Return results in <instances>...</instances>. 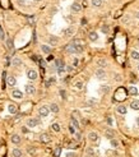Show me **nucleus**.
<instances>
[{
  "label": "nucleus",
  "mask_w": 139,
  "mask_h": 157,
  "mask_svg": "<svg viewBox=\"0 0 139 157\" xmlns=\"http://www.w3.org/2000/svg\"><path fill=\"white\" fill-rule=\"evenodd\" d=\"M50 111H51V113H54V114L59 113V106L56 104H51L50 105Z\"/></svg>",
  "instance_id": "nucleus-22"
},
{
  "label": "nucleus",
  "mask_w": 139,
  "mask_h": 157,
  "mask_svg": "<svg viewBox=\"0 0 139 157\" xmlns=\"http://www.w3.org/2000/svg\"><path fill=\"white\" fill-rule=\"evenodd\" d=\"M73 64H74V67H77V64H78V59H74V63H73Z\"/></svg>",
  "instance_id": "nucleus-48"
},
{
  "label": "nucleus",
  "mask_w": 139,
  "mask_h": 157,
  "mask_svg": "<svg viewBox=\"0 0 139 157\" xmlns=\"http://www.w3.org/2000/svg\"><path fill=\"white\" fill-rule=\"evenodd\" d=\"M88 37H89V40L91 41H97L98 40V35H97V32H95V31H91L88 33Z\"/></svg>",
  "instance_id": "nucleus-11"
},
{
  "label": "nucleus",
  "mask_w": 139,
  "mask_h": 157,
  "mask_svg": "<svg viewBox=\"0 0 139 157\" xmlns=\"http://www.w3.org/2000/svg\"><path fill=\"white\" fill-rule=\"evenodd\" d=\"M96 77H97L98 79H103V78L106 77V72L103 70V68H100V69L96 70Z\"/></svg>",
  "instance_id": "nucleus-5"
},
{
  "label": "nucleus",
  "mask_w": 139,
  "mask_h": 157,
  "mask_svg": "<svg viewBox=\"0 0 139 157\" xmlns=\"http://www.w3.org/2000/svg\"><path fill=\"white\" fill-rule=\"evenodd\" d=\"M28 152L31 155H33V153H36V149H34V148H28Z\"/></svg>",
  "instance_id": "nucleus-44"
},
{
  "label": "nucleus",
  "mask_w": 139,
  "mask_h": 157,
  "mask_svg": "<svg viewBox=\"0 0 139 157\" xmlns=\"http://www.w3.org/2000/svg\"><path fill=\"white\" fill-rule=\"evenodd\" d=\"M119 144H120V143H119V140H117V139H115V138L111 139V146L114 147V148H117Z\"/></svg>",
  "instance_id": "nucleus-32"
},
{
  "label": "nucleus",
  "mask_w": 139,
  "mask_h": 157,
  "mask_svg": "<svg viewBox=\"0 0 139 157\" xmlns=\"http://www.w3.org/2000/svg\"><path fill=\"white\" fill-rule=\"evenodd\" d=\"M92 5L93 7H101L102 5V0H92Z\"/></svg>",
  "instance_id": "nucleus-28"
},
{
  "label": "nucleus",
  "mask_w": 139,
  "mask_h": 157,
  "mask_svg": "<svg viewBox=\"0 0 139 157\" xmlns=\"http://www.w3.org/2000/svg\"><path fill=\"white\" fill-rule=\"evenodd\" d=\"M108 91H110V87H108V86H102L101 87V92L102 93H107Z\"/></svg>",
  "instance_id": "nucleus-34"
},
{
  "label": "nucleus",
  "mask_w": 139,
  "mask_h": 157,
  "mask_svg": "<svg viewBox=\"0 0 139 157\" xmlns=\"http://www.w3.org/2000/svg\"><path fill=\"white\" fill-rule=\"evenodd\" d=\"M114 135H115V133H114V130H111V129H108V130H106L105 131V137L107 139H114Z\"/></svg>",
  "instance_id": "nucleus-16"
},
{
  "label": "nucleus",
  "mask_w": 139,
  "mask_h": 157,
  "mask_svg": "<svg viewBox=\"0 0 139 157\" xmlns=\"http://www.w3.org/2000/svg\"><path fill=\"white\" fill-rule=\"evenodd\" d=\"M70 125L73 126V128H75V129H79V128H81V126H79L78 120L74 118V116H72V119H70Z\"/></svg>",
  "instance_id": "nucleus-13"
},
{
  "label": "nucleus",
  "mask_w": 139,
  "mask_h": 157,
  "mask_svg": "<svg viewBox=\"0 0 139 157\" xmlns=\"http://www.w3.org/2000/svg\"><path fill=\"white\" fill-rule=\"evenodd\" d=\"M88 102H89V104H96V102H97V101H96V100H89V101H88Z\"/></svg>",
  "instance_id": "nucleus-47"
},
{
  "label": "nucleus",
  "mask_w": 139,
  "mask_h": 157,
  "mask_svg": "<svg viewBox=\"0 0 139 157\" xmlns=\"http://www.w3.org/2000/svg\"><path fill=\"white\" fill-rule=\"evenodd\" d=\"M74 44V47H75V54H81L83 52V44L79 41V40H75V41H73Z\"/></svg>",
  "instance_id": "nucleus-1"
},
{
  "label": "nucleus",
  "mask_w": 139,
  "mask_h": 157,
  "mask_svg": "<svg viewBox=\"0 0 139 157\" xmlns=\"http://www.w3.org/2000/svg\"><path fill=\"white\" fill-rule=\"evenodd\" d=\"M12 96H13L14 98H18V100H19V98L23 97V93L21 92V91H18V89H14L13 92H12Z\"/></svg>",
  "instance_id": "nucleus-14"
},
{
  "label": "nucleus",
  "mask_w": 139,
  "mask_h": 157,
  "mask_svg": "<svg viewBox=\"0 0 139 157\" xmlns=\"http://www.w3.org/2000/svg\"><path fill=\"white\" fill-rule=\"evenodd\" d=\"M88 139L91 142H97L98 140V134L96 133V131H91V133L88 134Z\"/></svg>",
  "instance_id": "nucleus-8"
},
{
  "label": "nucleus",
  "mask_w": 139,
  "mask_h": 157,
  "mask_svg": "<svg viewBox=\"0 0 139 157\" xmlns=\"http://www.w3.org/2000/svg\"><path fill=\"white\" fill-rule=\"evenodd\" d=\"M12 64H13V65H16V67H18V65H21V64H22V61H21V60H19L18 58H16V59H13Z\"/></svg>",
  "instance_id": "nucleus-33"
},
{
  "label": "nucleus",
  "mask_w": 139,
  "mask_h": 157,
  "mask_svg": "<svg viewBox=\"0 0 139 157\" xmlns=\"http://www.w3.org/2000/svg\"><path fill=\"white\" fill-rule=\"evenodd\" d=\"M49 113H50V109H49L47 106H41V107L38 109V114H40V116H42V118H46L49 115Z\"/></svg>",
  "instance_id": "nucleus-2"
},
{
  "label": "nucleus",
  "mask_w": 139,
  "mask_h": 157,
  "mask_svg": "<svg viewBox=\"0 0 139 157\" xmlns=\"http://www.w3.org/2000/svg\"><path fill=\"white\" fill-rule=\"evenodd\" d=\"M138 70H139V65H138Z\"/></svg>",
  "instance_id": "nucleus-54"
},
{
  "label": "nucleus",
  "mask_w": 139,
  "mask_h": 157,
  "mask_svg": "<svg viewBox=\"0 0 139 157\" xmlns=\"http://www.w3.org/2000/svg\"><path fill=\"white\" fill-rule=\"evenodd\" d=\"M55 65H56V68H60V67H64V64L61 60H55Z\"/></svg>",
  "instance_id": "nucleus-37"
},
{
  "label": "nucleus",
  "mask_w": 139,
  "mask_h": 157,
  "mask_svg": "<svg viewBox=\"0 0 139 157\" xmlns=\"http://www.w3.org/2000/svg\"><path fill=\"white\" fill-rule=\"evenodd\" d=\"M54 82H55V78H50V79H49L47 82H46V86L49 87V86H50L51 83H54Z\"/></svg>",
  "instance_id": "nucleus-40"
},
{
  "label": "nucleus",
  "mask_w": 139,
  "mask_h": 157,
  "mask_svg": "<svg viewBox=\"0 0 139 157\" xmlns=\"http://www.w3.org/2000/svg\"><path fill=\"white\" fill-rule=\"evenodd\" d=\"M75 138H77V140H79L81 139V134H75Z\"/></svg>",
  "instance_id": "nucleus-49"
},
{
  "label": "nucleus",
  "mask_w": 139,
  "mask_h": 157,
  "mask_svg": "<svg viewBox=\"0 0 139 157\" xmlns=\"http://www.w3.org/2000/svg\"><path fill=\"white\" fill-rule=\"evenodd\" d=\"M8 110H9V113H10V114H16L17 111H18V106L16 104H9Z\"/></svg>",
  "instance_id": "nucleus-10"
},
{
  "label": "nucleus",
  "mask_w": 139,
  "mask_h": 157,
  "mask_svg": "<svg viewBox=\"0 0 139 157\" xmlns=\"http://www.w3.org/2000/svg\"><path fill=\"white\" fill-rule=\"evenodd\" d=\"M64 73H65V67H60V68H57V74L60 75V77H63Z\"/></svg>",
  "instance_id": "nucleus-30"
},
{
  "label": "nucleus",
  "mask_w": 139,
  "mask_h": 157,
  "mask_svg": "<svg viewBox=\"0 0 139 157\" xmlns=\"http://www.w3.org/2000/svg\"><path fill=\"white\" fill-rule=\"evenodd\" d=\"M137 125L139 126V116H138V118H137Z\"/></svg>",
  "instance_id": "nucleus-52"
},
{
  "label": "nucleus",
  "mask_w": 139,
  "mask_h": 157,
  "mask_svg": "<svg viewBox=\"0 0 139 157\" xmlns=\"http://www.w3.org/2000/svg\"><path fill=\"white\" fill-rule=\"evenodd\" d=\"M40 64H41V67H45V65H46V63H45L43 60H41V61H40Z\"/></svg>",
  "instance_id": "nucleus-46"
},
{
  "label": "nucleus",
  "mask_w": 139,
  "mask_h": 157,
  "mask_svg": "<svg viewBox=\"0 0 139 157\" xmlns=\"http://www.w3.org/2000/svg\"><path fill=\"white\" fill-rule=\"evenodd\" d=\"M87 153H88L89 156H95V151H93L92 148H88V149H87Z\"/></svg>",
  "instance_id": "nucleus-39"
},
{
  "label": "nucleus",
  "mask_w": 139,
  "mask_h": 157,
  "mask_svg": "<svg viewBox=\"0 0 139 157\" xmlns=\"http://www.w3.org/2000/svg\"><path fill=\"white\" fill-rule=\"evenodd\" d=\"M57 42H59V38L55 37V36H51L50 38H49V44L50 45H57Z\"/></svg>",
  "instance_id": "nucleus-24"
},
{
  "label": "nucleus",
  "mask_w": 139,
  "mask_h": 157,
  "mask_svg": "<svg viewBox=\"0 0 139 157\" xmlns=\"http://www.w3.org/2000/svg\"><path fill=\"white\" fill-rule=\"evenodd\" d=\"M70 9H72V12H74V13H79V12L82 10V5H81L79 3H77V1H75V3H73V4H72Z\"/></svg>",
  "instance_id": "nucleus-3"
},
{
  "label": "nucleus",
  "mask_w": 139,
  "mask_h": 157,
  "mask_svg": "<svg viewBox=\"0 0 139 157\" xmlns=\"http://www.w3.org/2000/svg\"><path fill=\"white\" fill-rule=\"evenodd\" d=\"M37 72H36V70H34V69H29L28 70V72H27V77L29 78V79H32V80H34V79H36L37 78Z\"/></svg>",
  "instance_id": "nucleus-4"
},
{
  "label": "nucleus",
  "mask_w": 139,
  "mask_h": 157,
  "mask_svg": "<svg viewBox=\"0 0 139 157\" xmlns=\"http://www.w3.org/2000/svg\"><path fill=\"white\" fill-rule=\"evenodd\" d=\"M69 130H70V133H72V134H75V128H73L72 125L69 126Z\"/></svg>",
  "instance_id": "nucleus-42"
},
{
  "label": "nucleus",
  "mask_w": 139,
  "mask_h": 157,
  "mask_svg": "<svg viewBox=\"0 0 139 157\" xmlns=\"http://www.w3.org/2000/svg\"><path fill=\"white\" fill-rule=\"evenodd\" d=\"M26 92H27L28 95H34V93H36V88H34V86L27 84V86H26Z\"/></svg>",
  "instance_id": "nucleus-7"
},
{
  "label": "nucleus",
  "mask_w": 139,
  "mask_h": 157,
  "mask_svg": "<svg viewBox=\"0 0 139 157\" xmlns=\"http://www.w3.org/2000/svg\"><path fill=\"white\" fill-rule=\"evenodd\" d=\"M117 113L119 114H126V106H117Z\"/></svg>",
  "instance_id": "nucleus-27"
},
{
  "label": "nucleus",
  "mask_w": 139,
  "mask_h": 157,
  "mask_svg": "<svg viewBox=\"0 0 139 157\" xmlns=\"http://www.w3.org/2000/svg\"><path fill=\"white\" fill-rule=\"evenodd\" d=\"M10 139H12V142L14 144H18V143H21V137H19L18 134H13L12 137H10Z\"/></svg>",
  "instance_id": "nucleus-17"
},
{
  "label": "nucleus",
  "mask_w": 139,
  "mask_h": 157,
  "mask_svg": "<svg viewBox=\"0 0 139 157\" xmlns=\"http://www.w3.org/2000/svg\"><path fill=\"white\" fill-rule=\"evenodd\" d=\"M65 51L69 52V54H75V47H74V44H69L66 45V47H65Z\"/></svg>",
  "instance_id": "nucleus-9"
},
{
  "label": "nucleus",
  "mask_w": 139,
  "mask_h": 157,
  "mask_svg": "<svg viewBox=\"0 0 139 157\" xmlns=\"http://www.w3.org/2000/svg\"><path fill=\"white\" fill-rule=\"evenodd\" d=\"M102 32L107 33V32H108V27H107V26H103V27H102Z\"/></svg>",
  "instance_id": "nucleus-43"
},
{
  "label": "nucleus",
  "mask_w": 139,
  "mask_h": 157,
  "mask_svg": "<svg viewBox=\"0 0 139 157\" xmlns=\"http://www.w3.org/2000/svg\"><path fill=\"white\" fill-rule=\"evenodd\" d=\"M40 139H41V142H42V143H49V142L51 140L50 135H49V134H46V133L41 134V138H40Z\"/></svg>",
  "instance_id": "nucleus-12"
},
{
  "label": "nucleus",
  "mask_w": 139,
  "mask_h": 157,
  "mask_svg": "<svg viewBox=\"0 0 139 157\" xmlns=\"http://www.w3.org/2000/svg\"><path fill=\"white\" fill-rule=\"evenodd\" d=\"M7 47H8V50H13V41H12V40L10 38H8L7 40Z\"/></svg>",
  "instance_id": "nucleus-29"
},
{
  "label": "nucleus",
  "mask_w": 139,
  "mask_h": 157,
  "mask_svg": "<svg viewBox=\"0 0 139 157\" xmlns=\"http://www.w3.org/2000/svg\"><path fill=\"white\" fill-rule=\"evenodd\" d=\"M130 107H131L133 110H139V101H131Z\"/></svg>",
  "instance_id": "nucleus-26"
},
{
  "label": "nucleus",
  "mask_w": 139,
  "mask_h": 157,
  "mask_svg": "<svg viewBox=\"0 0 139 157\" xmlns=\"http://www.w3.org/2000/svg\"><path fill=\"white\" fill-rule=\"evenodd\" d=\"M41 50H42V52H45V54H51V47L47 46V45H42Z\"/></svg>",
  "instance_id": "nucleus-20"
},
{
  "label": "nucleus",
  "mask_w": 139,
  "mask_h": 157,
  "mask_svg": "<svg viewBox=\"0 0 139 157\" xmlns=\"http://www.w3.org/2000/svg\"><path fill=\"white\" fill-rule=\"evenodd\" d=\"M130 56L134 60H139V52L137 51V50H131V51H130Z\"/></svg>",
  "instance_id": "nucleus-21"
},
{
  "label": "nucleus",
  "mask_w": 139,
  "mask_h": 157,
  "mask_svg": "<svg viewBox=\"0 0 139 157\" xmlns=\"http://www.w3.org/2000/svg\"><path fill=\"white\" fill-rule=\"evenodd\" d=\"M7 82H8V86H10V87H13V86H16V83H17V80H16V78L13 77V75H10L8 79H7Z\"/></svg>",
  "instance_id": "nucleus-19"
},
{
  "label": "nucleus",
  "mask_w": 139,
  "mask_h": 157,
  "mask_svg": "<svg viewBox=\"0 0 139 157\" xmlns=\"http://www.w3.org/2000/svg\"><path fill=\"white\" fill-rule=\"evenodd\" d=\"M34 1H36V3H40V1H42V0H34Z\"/></svg>",
  "instance_id": "nucleus-53"
},
{
  "label": "nucleus",
  "mask_w": 139,
  "mask_h": 157,
  "mask_svg": "<svg viewBox=\"0 0 139 157\" xmlns=\"http://www.w3.org/2000/svg\"><path fill=\"white\" fill-rule=\"evenodd\" d=\"M74 31H75V29H74L73 27H69V28H66L65 31H64V35H65L66 37H70V36L74 35Z\"/></svg>",
  "instance_id": "nucleus-15"
},
{
  "label": "nucleus",
  "mask_w": 139,
  "mask_h": 157,
  "mask_svg": "<svg viewBox=\"0 0 139 157\" xmlns=\"http://www.w3.org/2000/svg\"><path fill=\"white\" fill-rule=\"evenodd\" d=\"M129 93H130L131 96H137L138 95V89L134 87V86H130V87H129Z\"/></svg>",
  "instance_id": "nucleus-25"
},
{
  "label": "nucleus",
  "mask_w": 139,
  "mask_h": 157,
  "mask_svg": "<svg viewBox=\"0 0 139 157\" xmlns=\"http://www.w3.org/2000/svg\"><path fill=\"white\" fill-rule=\"evenodd\" d=\"M75 88H77V89H83V82H81V80H79V82H77V83H75Z\"/></svg>",
  "instance_id": "nucleus-36"
},
{
  "label": "nucleus",
  "mask_w": 139,
  "mask_h": 157,
  "mask_svg": "<svg viewBox=\"0 0 139 157\" xmlns=\"http://www.w3.org/2000/svg\"><path fill=\"white\" fill-rule=\"evenodd\" d=\"M38 124H40L38 119H28L27 120V126H29V128H33V126H36Z\"/></svg>",
  "instance_id": "nucleus-6"
},
{
  "label": "nucleus",
  "mask_w": 139,
  "mask_h": 157,
  "mask_svg": "<svg viewBox=\"0 0 139 157\" xmlns=\"http://www.w3.org/2000/svg\"><path fill=\"white\" fill-rule=\"evenodd\" d=\"M60 152H61V148H60V147H56V149L54 151V156L59 157V156H60Z\"/></svg>",
  "instance_id": "nucleus-35"
},
{
  "label": "nucleus",
  "mask_w": 139,
  "mask_h": 157,
  "mask_svg": "<svg viewBox=\"0 0 139 157\" xmlns=\"http://www.w3.org/2000/svg\"><path fill=\"white\" fill-rule=\"evenodd\" d=\"M60 96H61L63 98H66V92H65L64 89H61V91H60Z\"/></svg>",
  "instance_id": "nucleus-41"
},
{
  "label": "nucleus",
  "mask_w": 139,
  "mask_h": 157,
  "mask_svg": "<svg viewBox=\"0 0 139 157\" xmlns=\"http://www.w3.org/2000/svg\"><path fill=\"white\" fill-rule=\"evenodd\" d=\"M51 129L54 130V131H56V133H57V131H60V125H59V124H52L51 125Z\"/></svg>",
  "instance_id": "nucleus-31"
},
{
  "label": "nucleus",
  "mask_w": 139,
  "mask_h": 157,
  "mask_svg": "<svg viewBox=\"0 0 139 157\" xmlns=\"http://www.w3.org/2000/svg\"><path fill=\"white\" fill-rule=\"evenodd\" d=\"M4 38H5V33L1 29V27H0V40H4Z\"/></svg>",
  "instance_id": "nucleus-38"
},
{
  "label": "nucleus",
  "mask_w": 139,
  "mask_h": 157,
  "mask_svg": "<svg viewBox=\"0 0 139 157\" xmlns=\"http://www.w3.org/2000/svg\"><path fill=\"white\" fill-rule=\"evenodd\" d=\"M66 69H68V72H72V70H73V68H72V67H68Z\"/></svg>",
  "instance_id": "nucleus-50"
},
{
  "label": "nucleus",
  "mask_w": 139,
  "mask_h": 157,
  "mask_svg": "<svg viewBox=\"0 0 139 157\" xmlns=\"http://www.w3.org/2000/svg\"><path fill=\"white\" fill-rule=\"evenodd\" d=\"M115 79L117 80V82H120V80H121V77H120V74H116V75H115Z\"/></svg>",
  "instance_id": "nucleus-45"
},
{
  "label": "nucleus",
  "mask_w": 139,
  "mask_h": 157,
  "mask_svg": "<svg viewBox=\"0 0 139 157\" xmlns=\"http://www.w3.org/2000/svg\"><path fill=\"white\" fill-rule=\"evenodd\" d=\"M106 64H107V61H106V59H102V58H100L97 60V65L100 68H105L106 67Z\"/></svg>",
  "instance_id": "nucleus-18"
},
{
  "label": "nucleus",
  "mask_w": 139,
  "mask_h": 157,
  "mask_svg": "<svg viewBox=\"0 0 139 157\" xmlns=\"http://www.w3.org/2000/svg\"><path fill=\"white\" fill-rule=\"evenodd\" d=\"M135 17H137V18L139 19V12H137V13H135Z\"/></svg>",
  "instance_id": "nucleus-51"
},
{
  "label": "nucleus",
  "mask_w": 139,
  "mask_h": 157,
  "mask_svg": "<svg viewBox=\"0 0 139 157\" xmlns=\"http://www.w3.org/2000/svg\"><path fill=\"white\" fill-rule=\"evenodd\" d=\"M12 153H13V157H22V151L19 148H14Z\"/></svg>",
  "instance_id": "nucleus-23"
}]
</instances>
